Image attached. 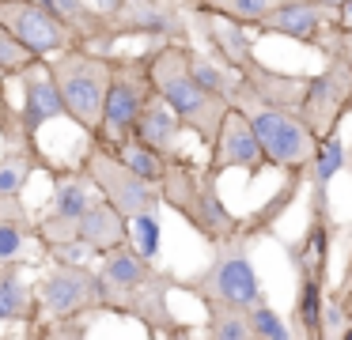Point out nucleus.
<instances>
[{"label": "nucleus", "mask_w": 352, "mask_h": 340, "mask_svg": "<svg viewBox=\"0 0 352 340\" xmlns=\"http://www.w3.org/2000/svg\"><path fill=\"white\" fill-rule=\"evenodd\" d=\"M144 72H148L152 91L178 113V121L190 125V128H197V136L205 144L212 140L216 125H220L223 110H228L231 102L220 98V95H208L205 87H197V80H193L190 68H186V49L182 45H160V49L148 57Z\"/></svg>", "instance_id": "1"}, {"label": "nucleus", "mask_w": 352, "mask_h": 340, "mask_svg": "<svg viewBox=\"0 0 352 340\" xmlns=\"http://www.w3.org/2000/svg\"><path fill=\"white\" fill-rule=\"evenodd\" d=\"M50 72H54V83L61 91L65 113L84 133H95L102 117V98H107V87H110L114 60L95 57L87 49H61L57 60L50 65Z\"/></svg>", "instance_id": "2"}, {"label": "nucleus", "mask_w": 352, "mask_h": 340, "mask_svg": "<svg viewBox=\"0 0 352 340\" xmlns=\"http://www.w3.org/2000/svg\"><path fill=\"white\" fill-rule=\"evenodd\" d=\"M243 113L250 117V128L261 144L265 163L284 166V170H299V166L311 163L318 136L311 133V125L299 113L284 110V106H269V102H258V110H243Z\"/></svg>", "instance_id": "3"}, {"label": "nucleus", "mask_w": 352, "mask_h": 340, "mask_svg": "<svg viewBox=\"0 0 352 340\" xmlns=\"http://www.w3.org/2000/svg\"><path fill=\"white\" fill-rule=\"evenodd\" d=\"M87 166V178L91 185L102 193V201H110L122 216H133V212H160V185L137 178L107 144H95L84 159Z\"/></svg>", "instance_id": "4"}, {"label": "nucleus", "mask_w": 352, "mask_h": 340, "mask_svg": "<svg viewBox=\"0 0 352 340\" xmlns=\"http://www.w3.org/2000/svg\"><path fill=\"white\" fill-rule=\"evenodd\" d=\"M148 95H152V83H148L144 68L140 65H114L107 98H102V117H99V128H95V140L114 148L122 136H129L133 121H137V113H140Z\"/></svg>", "instance_id": "5"}, {"label": "nucleus", "mask_w": 352, "mask_h": 340, "mask_svg": "<svg viewBox=\"0 0 352 340\" xmlns=\"http://www.w3.org/2000/svg\"><path fill=\"white\" fill-rule=\"evenodd\" d=\"M0 27L19 38L34 57H50L72 45V30L38 0H0Z\"/></svg>", "instance_id": "6"}, {"label": "nucleus", "mask_w": 352, "mask_h": 340, "mask_svg": "<svg viewBox=\"0 0 352 340\" xmlns=\"http://www.w3.org/2000/svg\"><path fill=\"white\" fill-rule=\"evenodd\" d=\"M99 276L87 272V264H57L54 272L38 280L34 287V302H38V314L46 310L50 317H69V314H84L91 302H99L95 295Z\"/></svg>", "instance_id": "7"}, {"label": "nucleus", "mask_w": 352, "mask_h": 340, "mask_svg": "<svg viewBox=\"0 0 352 340\" xmlns=\"http://www.w3.org/2000/svg\"><path fill=\"white\" fill-rule=\"evenodd\" d=\"M208 144H212L216 170H261L265 166V155H261V144L250 128V117L235 102L223 110V117H220V125H216Z\"/></svg>", "instance_id": "8"}, {"label": "nucleus", "mask_w": 352, "mask_h": 340, "mask_svg": "<svg viewBox=\"0 0 352 340\" xmlns=\"http://www.w3.org/2000/svg\"><path fill=\"white\" fill-rule=\"evenodd\" d=\"M205 299H212V306H235L250 310L254 302H261V280L254 272L246 253H220L216 264L205 276Z\"/></svg>", "instance_id": "9"}, {"label": "nucleus", "mask_w": 352, "mask_h": 340, "mask_svg": "<svg viewBox=\"0 0 352 340\" xmlns=\"http://www.w3.org/2000/svg\"><path fill=\"white\" fill-rule=\"evenodd\" d=\"M19 72H23V128L27 133H38L50 121L69 117V113H65V102H61V91H57L54 72H50L46 60L34 57L31 65L19 68Z\"/></svg>", "instance_id": "10"}, {"label": "nucleus", "mask_w": 352, "mask_h": 340, "mask_svg": "<svg viewBox=\"0 0 352 340\" xmlns=\"http://www.w3.org/2000/svg\"><path fill=\"white\" fill-rule=\"evenodd\" d=\"M344 95H349V80H341V68L318 72L311 83H303V98H299V117L311 125L314 136H326L333 125L337 110H341Z\"/></svg>", "instance_id": "11"}, {"label": "nucleus", "mask_w": 352, "mask_h": 340, "mask_svg": "<svg viewBox=\"0 0 352 340\" xmlns=\"http://www.w3.org/2000/svg\"><path fill=\"white\" fill-rule=\"evenodd\" d=\"M326 23V8H318L314 0H284L273 12H265L258 19V27L265 34H280L292 42H314Z\"/></svg>", "instance_id": "12"}, {"label": "nucleus", "mask_w": 352, "mask_h": 340, "mask_svg": "<svg viewBox=\"0 0 352 340\" xmlns=\"http://www.w3.org/2000/svg\"><path fill=\"white\" fill-rule=\"evenodd\" d=\"M133 136H137L140 144H148V148L163 151V155H175L178 144H182V121H178V113L152 91V95L144 98V106H140L137 121H133Z\"/></svg>", "instance_id": "13"}, {"label": "nucleus", "mask_w": 352, "mask_h": 340, "mask_svg": "<svg viewBox=\"0 0 352 340\" xmlns=\"http://www.w3.org/2000/svg\"><path fill=\"white\" fill-rule=\"evenodd\" d=\"M205 34L231 68H250L254 65V38L246 34L243 19L212 8V12H205Z\"/></svg>", "instance_id": "14"}, {"label": "nucleus", "mask_w": 352, "mask_h": 340, "mask_svg": "<svg viewBox=\"0 0 352 340\" xmlns=\"http://www.w3.org/2000/svg\"><path fill=\"white\" fill-rule=\"evenodd\" d=\"M76 238H84L95 253H107V249L122 246V242L129 238V231H125V216L110 201L95 196V201L87 204V212L76 219Z\"/></svg>", "instance_id": "15"}, {"label": "nucleus", "mask_w": 352, "mask_h": 340, "mask_svg": "<svg viewBox=\"0 0 352 340\" xmlns=\"http://www.w3.org/2000/svg\"><path fill=\"white\" fill-rule=\"evenodd\" d=\"M186 216H190L193 223H197L201 231L208 234V238H231V234H235V219H231L228 208H223V201L216 196L212 185L197 189V193L190 196V204H186Z\"/></svg>", "instance_id": "16"}, {"label": "nucleus", "mask_w": 352, "mask_h": 340, "mask_svg": "<svg viewBox=\"0 0 352 340\" xmlns=\"http://www.w3.org/2000/svg\"><path fill=\"white\" fill-rule=\"evenodd\" d=\"M114 151L118 159H122L125 166H129L133 174H137V178H144V181H152V185H160L163 181V174H167V155H163V151H155V148H148V144H140L137 136H122V140L114 144Z\"/></svg>", "instance_id": "17"}, {"label": "nucleus", "mask_w": 352, "mask_h": 340, "mask_svg": "<svg viewBox=\"0 0 352 340\" xmlns=\"http://www.w3.org/2000/svg\"><path fill=\"white\" fill-rule=\"evenodd\" d=\"M95 196H99V189L91 185V178H80V174H61V178H57V189H54V216L80 219Z\"/></svg>", "instance_id": "18"}, {"label": "nucleus", "mask_w": 352, "mask_h": 340, "mask_svg": "<svg viewBox=\"0 0 352 340\" xmlns=\"http://www.w3.org/2000/svg\"><path fill=\"white\" fill-rule=\"evenodd\" d=\"M34 314H38L34 287L23 284L16 272H4L0 276V321H27Z\"/></svg>", "instance_id": "19"}, {"label": "nucleus", "mask_w": 352, "mask_h": 340, "mask_svg": "<svg viewBox=\"0 0 352 340\" xmlns=\"http://www.w3.org/2000/svg\"><path fill=\"white\" fill-rule=\"evenodd\" d=\"M186 68H190V76L197 80V87H205L208 95H220V98H235V87H243V80H231V76H223L220 65H212L208 57H201V53H190L186 49Z\"/></svg>", "instance_id": "20"}, {"label": "nucleus", "mask_w": 352, "mask_h": 340, "mask_svg": "<svg viewBox=\"0 0 352 340\" xmlns=\"http://www.w3.org/2000/svg\"><path fill=\"white\" fill-rule=\"evenodd\" d=\"M125 231H129L125 242H129L137 253H144L148 261L160 253L163 227H160V216H155V212H133V216H125Z\"/></svg>", "instance_id": "21"}, {"label": "nucleus", "mask_w": 352, "mask_h": 340, "mask_svg": "<svg viewBox=\"0 0 352 340\" xmlns=\"http://www.w3.org/2000/svg\"><path fill=\"white\" fill-rule=\"evenodd\" d=\"M307 166H311L318 189L329 185V178H337V174H341V166H344V144L337 140V136H318L314 155H311V163H307Z\"/></svg>", "instance_id": "22"}, {"label": "nucleus", "mask_w": 352, "mask_h": 340, "mask_svg": "<svg viewBox=\"0 0 352 340\" xmlns=\"http://www.w3.org/2000/svg\"><path fill=\"white\" fill-rule=\"evenodd\" d=\"M246 321H250V337H265V340H288L292 337L284 317L276 314L273 306H265V302H254V306L246 310Z\"/></svg>", "instance_id": "23"}, {"label": "nucleus", "mask_w": 352, "mask_h": 340, "mask_svg": "<svg viewBox=\"0 0 352 340\" xmlns=\"http://www.w3.org/2000/svg\"><path fill=\"white\" fill-rule=\"evenodd\" d=\"M208 332L220 340H246L250 337V321H246V310L235 306H216L212 321H208Z\"/></svg>", "instance_id": "24"}, {"label": "nucleus", "mask_w": 352, "mask_h": 340, "mask_svg": "<svg viewBox=\"0 0 352 340\" xmlns=\"http://www.w3.org/2000/svg\"><path fill=\"white\" fill-rule=\"evenodd\" d=\"M296 314L303 321V329L311 337H318V314H322V287H318V276H307L303 287H299V302H296Z\"/></svg>", "instance_id": "25"}, {"label": "nucleus", "mask_w": 352, "mask_h": 340, "mask_svg": "<svg viewBox=\"0 0 352 340\" xmlns=\"http://www.w3.org/2000/svg\"><path fill=\"white\" fill-rule=\"evenodd\" d=\"M34 163L27 155H12L0 163V193L4 196H19V189L27 185V178H31Z\"/></svg>", "instance_id": "26"}, {"label": "nucleus", "mask_w": 352, "mask_h": 340, "mask_svg": "<svg viewBox=\"0 0 352 340\" xmlns=\"http://www.w3.org/2000/svg\"><path fill=\"white\" fill-rule=\"evenodd\" d=\"M27 227L19 219H0V261H27Z\"/></svg>", "instance_id": "27"}, {"label": "nucleus", "mask_w": 352, "mask_h": 340, "mask_svg": "<svg viewBox=\"0 0 352 340\" xmlns=\"http://www.w3.org/2000/svg\"><path fill=\"white\" fill-rule=\"evenodd\" d=\"M31 60H34V53L27 49L19 38H12L8 30L0 27V68H4V72H19V68H27Z\"/></svg>", "instance_id": "28"}, {"label": "nucleus", "mask_w": 352, "mask_h": 340, "mask_svg": "<svg viewBox=\"0 0 352 340\" xmlns=\"http://www.w3.org/2000/svg\"><path fill=\"white\" fill-rule=\"evenodd\" d=\"M276 4H284V0H216V8L228 15H235V19L243 23H258L265 12H273Z\"/></svg>", "instance_id": "29"}, {"label": "nucleus", "mask_w": 352, "mask_h": 340, "mask_svg": "<svg viewBox=\"0 0 352 340\" xmlns=\"http://www.w3.org/2000/svg\"><path fill=\"white\" fill-rule=\"evenodd\" d=\"M46 249H50V261L54 264H87L95 257V249L84 238H65V242H54Z\"/></svg>", "instance_id": "30"}, {"label": "nucleus", "mask_w": 352, "mask_h": 340, "mask_svg": "<svg viewBox=\"0 0 352 340\" xmlns=\"http://www.w3.org/2000/svg\"><path fill=\"white\" fill-rule=\"evenodd\" d=\"M349 329V310L341 302H322V314H318V337H344Z\"/></svg>", "instance_id": "31"}, {"label": "nucleus", "mask_w": 352, "mask_h": 340, "mask_svg": "<svg viewBox=\"0 0 352 340\" xmlns=\"http://www.w3.org/2000/svg\"><path fill=\"white\" fill-rule=\"evenodd\" d=\"M322 257H326V231L314 227L311 238H307V246L299 249V264H303L307 276H318V272H322Z\"/></svg>", "instance_id": "32"}, {"label": "nucleus", "mask_w": 352, "mask_h": 340, "mask_svg": "<svg viewBox=\"0 0 352 340\" xmlns=\"http://www.w3.org/2000/svg\"><path fill=\"white\" fill-rule=\"evenodd\" d=\"M34 234H38L46 246L65 242V238H76V219H65V216H54V212H50V216L38 223V231H34Z\"/></svg>", "instance_id": "33"}, {"label": "nucleus", "mask_w": 352, "mask_h": 340, "mask_svg": "<svg viewBox=\"0 0 352 340\" xmlns=\"http://www.w3.org/2000/svg\"><path fill=\"white\" fill-rule=\"evenodd\" d=\"M38 4L46 8V12H54L69 30L72 27H84V23H87V12H84V4H80V0H38Z\"/></svg>", "instance_id": "34"}, {"label": "nucleus", "mask_w": 352, "mask_h": 340, "mask_svg": "<svg viewBox=\"0 0 352 340\" xmlns=\"http://www.w3.org/2000/svg\"><path fill=\"white\" fill-rule=\"evenodd\" d=\"M337 12H341V30H352V0H341Z\"/></svg>", "instance_id": "35"}, {"label": "nucleus", "mask_w": 352, "mask_h": 340, "mask_svg": "<svg viewBox=\"0 0 352 340\" xmlns=\"http://www.w3.org/2000/svg\"><path fill=\"white\" fill-rule=\"evenodd\" d=\"M314 4H318V8H337L341 0H314Z\"/></svg>", "instance_id": "36"}, {"label": "nucleus", "mask_w": 352, "mask_h": 340, "mask_svg": "<svg viewBox=\"0 0 352 340\" xmlns=\"http://www.w3.org/2000/svg\"><path fill=\"white\" fill-rule=\"evenodd\" d=\"M4 80H8V72H4V68H0V87H4Z\"/></svg>", "instance_id": "37"}, {"label": "nucleus", "mask_w": 352, "mask_h": 340, "mask_svg": "<svg viewBox=\"0 0 352 340\" xmlns=\"http://www.w3.org/2000/svg\"><path fill=\"white\" fill-rule=\"evenodd\" d=\"M349 321H352V306H349Z\"/></svg>", "instance_id": "38"}]
</instances>
